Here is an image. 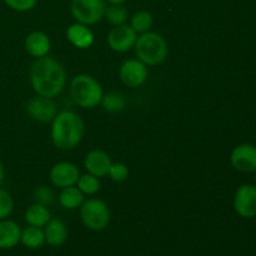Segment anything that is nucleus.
Returning <instances> with one entry per match:
<instances>
[{
  "mask_svg": "<svg viewBox=\"0 0 256 256\" xmlns=\"http://www.w3.org/2000/svg\"><path fill=\"white\" fill-rule=\"evenodd\" d=\"M30 84L36 95L45 98L58 96L66 85V72L64 66L52 56L38 58L29 72Z\"/></svg>",
  "mask_w": 256,
  "mask_h": 256,
  "instance_id": "obj_1",
  "label": "nucleus"
},
{
  "mask_svg": "<svg viewBox=\"0 0 256 256\" xmlns=\"http://www.w3.org/2000/svg\"><path fill=\"white\" fill-rule=\"evenodd\" d=\"M52 124V144L60 150H72L80 144L85 132L82 118L74 112H58Z\"/></svg>",
  "mask_w": 256,
  "mask_h": 256,
  "instance_id": "obj_2",
  "label": "nucleus"
},
{
  "mask_svg": "<svg viewBox=\"0 0 256 256\" xmlns=\"http://www.w3.org/2000/svg\"><path fill=\"white\" fill-rule=\"evenodd\" d=\"M134 49L138 59L146 66L162 64L166 59L169 52L166 40L160 34L152 32L140 34L135 42Z\"/></svg>",
  "mask_w": 256,
  "mask_h": 256,
  "instance_id": "obj_3",
  "label": "nucleus"
},
{
  "mask_svg": "<svg viewBox=\"0 0 256 256\" xmlns=\"http://www.w3.org/2000/svg\"><path fill=\"white\" fill-rule=\"evenodd\" d=\"M70 95L75 104L79 106L92 109L102 102L104 92L95 78L88 74H80L70 82Z\"/></svg>",
  "mask_w": 256,
  "mask_h": 256,
  "instance_id": "obj_4",
  "label": "nucleus"
},
{
  "mask_svg": "<svg viewBox=\"0 0 256 256\" xmlns=\"http://www.w3.org/2000/svg\"><path fill=\"white\" fill-rule=\"evenodd\" d=\"M80 218L85 226L92 232H102L110 222V210L100 199H88L80 206Z\"/></svg>",
  "mask_w": 256,
  "mask_h": 256,
  "instance_id": "obj_5",
  "label": "nucleus"
},
{
  "mask_svg": "<svg viewBox=\"0 0 256 256\" xmlns=\"http://www.w3.org/2000/svg\"><path fill=\"white\" fill-rule=\"evenodd\" d=\"M70 10L76 22L92 25L104 18L106 2L105 0H72Z\"/></svg>",
  "mask_w": 256,
  "mask_h": 256,
  "instance_id": "obj_6",
  "label": "nucleus"
},
{
  "mask_svg": "<svg viewBox=\"0 0 256 256\" xmlns=\"http://www.w3.org/2000/svg\"><path fill=\"white\" fill-rule=\"evenodd\" d=\"M234 210L239 216L252 219L256 216V185L242 184L234 195Z\"/></svg>",
  "mask_w": 256,
  "mask_h": 256,
  "instance_id": "obj_7",
  "label": "nucleus"
},
{
  "mask_svg": "<svg viewBox=\"0 0 256 256\" xmlns=\"http://www.w3.org/2000/svg\"><path fill=\"white\" fill-rule=\"evenodd\" d=\"M25 109L32 120L39 122H52L58 114L56 104L52 102V99L40 95L28 100Z\"/></svg>",
  "mask_w": 256,
  "mask_h": 256,
  "instance_id": "obj_8",
  "label": "nucleus"
},
{
  "mask_svg": "<svg viewBox=\"0 0 256 256\" xmlns=\"http://www.w3.org/2000/svg\"><path fill=\"white\" fill-rule=\"evenodd\" d=\"M119 76L126 86H142L148 79V68L139 59H128L120 66Z\"/></svg>",
  "mask_w": 256,
  "mask_h": 256,
  "instance_id": "obj_9",
  "label": "nucleus"
},
{
  "mask_svg": "<svg viewBox=\"0 0 256 256\" xmlns=\"http://www.w3.org/2000/svg\"><path fill=\"white\" fill-rule=\"evenodd\" d=\"M138 36L130 25L122 24L115 26L108 35V44L110 49L116 52H126L134 48Z\"/></svg>",
  "mask_w": 256,
  "mask_h": 256,
  "instance_id": "obj_10",
  "label": "nucleus"
},
{
  "mask_svg": "<svg viewBox=\"0 0 256 256\" xmlns=\"http://www.w3.org/2000/svg\"><path fill=\"white\" fill-rule=\"evenodd\" d=\"M232 168L240 172H256V145L240 144L232 149L230 155Z\"/></svg>",
  "mask_w": 256,
  "mask_h": 256,
  "instance_id": "obj_11",
  "label": "nucleus"
},
{
  "mask_svg": "<svg viewBox=\"0 0 256 256\" xmlns=\"http://www.w3.org/2000/svg\"><path fill=\"white\" fill-rule=\"evenodd\" d=\"M79 178L80 172L78 166L69 162H58L50 170V180L52 185L62 189L75 185Z\"/></svg>",
  "mask_w": 256,
  "mask_h": 256,
  "instance_id": "obj_12",
  "label": "nucleus"
},
{
  "mask_svg": "<svg viewBox=\"0 0 256 256\" xmlns=\"http://www.w3.org/2000/svg\"><path fill=\"white\" fill-rule=\"evenodd\" d=\"M112 159L104 150L94 149L86 154L84 159V166L88 172L96 178H104L108 175L112 165Z\"/></svg>",
  "mask_w": 256,
  "mask_h": 256,
  "instance_id": "obj_13",
  "label": "nucleus"
},
{
  "mask_svg": "<svg viewBox=\"0 0 256 256\" xmlns=\"http://www.w3.org/2000/svg\"><path fill=\"white\" fill-rule=\"evenodd\" d=\"M66 38L78 49H88L94 44V34L88 25L74 22L66 30Z\"/></svg>",
  "mask_w": 256,
  "mask_h": 256,
  "instance_id": "obj_14",
  "label": "nucleus"
},
{
  "mask_svg": "<svg viewBox=\"0 0 256 256\" xmlns=\"http://www.w3.org/2000/svg\"><path fill=\"white\" fill-rule=\"evenodd\" d=\"M25 50L34 58L46 56L50 50V39L45 32H32L25 38Z\"/></svg>",
  "mask_w": 256,
  "mask_h": 256,
  "instance_id": "obj_15",
  "label": "nucleus"
},
{
  "mask_svg": "<svg viewBox=\"0 0 256 256\" xmlns=\"http://www.w3.org/2000/svg\"><path fill=\"white\" fill-rule=\"evenodd\" d=\"M22 229L15 222L9 219L0 220V249H12L20 242Z\"/></svg>",
  "mask_w": 256,
  "mask_h": 256,
  "instance_id": "obj_16",
  "label": "nucleus"
},
{
  "mask_svg": "<svg viewBox=\"0 0 256 256\" xmlns=\"http://www.w3.org/2000/svg\"><path fill=\"white\" fill-rule=\"evenodd\" d=\"M45 242L50 246H62L68 239V228L60 219H50L44 226Z\"/></svg>",
  "mask_w": 256,
  "mask_h": 256,
  "instance_id": "obj_17",
  "label": "nucleus"
},
{
  "mask_svg": "<svg viewBox=\"0 0 256 256\" xmlns=\"http://www.w3.org/2000/svg\"><path fill=\"white\" fill-rule=\"evenodd\" d=\"M50 219H52V215H50L49 209L45 205L38 204V202L28 208L25 212V220L28 224L32 226L44 228Z\"/></svg>",
  "mask_w": 256,
  "mask_h": 256,
  "instance_id": "obj_18",
  "label": "nucleus"
},
{
  "mask_svg": "<svg viewBox=\"0 0 256 256\" xmlns=\"http://www.w3.org/2000/svg\"><path fill=\"white\" fill-rule=\"evenodd\" d=\"M20 242L24 246L29 248V249H40L42 245L45 244V234L42 228L32 226L29 225L22 230V236H20Z\"/></svg>",
  "mask_w": 256,
  "mask_h": 256,
  "instance_id": "obj_19",
  "label": "nucleus"
},
{
  "mask_svg": "<svg viewBox=\"0 0 256 256\" xmlns=\"http://www.w3.org/2000/svg\"><path fill=\"white\" fill-rule=\"evenodd\" d=\"M59 202L64 209L75 210L84 202V194L75 185L64 188L59 194Z\"/></svg>",
  "mask_w": 256,
  "mask_h": 256,
  "instance_id": "obj_20",
  "label": "nucleus"
},
{
  "mask_svg": "<svg viewBox=\"0 0 256 256\" xmlns=\"http://www.w3.org/2000/svg\"><path fill=\"white\" fill-rule=\"evenodd\" d=\"M100 104L102 105L105 112H120L126 106V99L124 95L119 92H110L102 95Z\"/></svg>",
  "mask_w": 256,
  "mask_h": 256,
  "instance_id": "obj_21",
  "label": "nucleus"
},
{
  "mask_svg": "<svg viewBox=\"0 0 256 256\" xmlns=\"http://www.w3.org/2000/svg\"><path fill=\"white\" fill-rule=\"evenodd\" d=\"M154 24V18L146 10H140L136 12L132 16L130 20V26L135 30V32H139V34H144V32H150V29L152 28Z\"/></svg>",
  "mask_w": 256,
  "mask_h": 256,
  "instance_id": "obj_22",
  "label": "nucleus"
},
{
  "mask_svg": "<svg viewBox=\"0 0 256 256\" xmlns=\"http://www.w3.org/2000/svg\"><path fill=\"white\" fill-rule=\"evenodd\" d=\"M104 18H106L110 24L118 26V25H122L126 22L128 18H129V12L122 4H110L109 6H106Z\"/></svg>",
  "mask_w": 256,
  "mask_h": 256,
  "instance_id": "obj_23",
  "label": "nucleus"
},
{
  "mask_svg": "<svg viewBox=\"0 0 256 256\" xmlns=\"http://www.w3.org/2000/svg\"><path fill=\"white\" fill-rule=\"evenodd\" d=\"M78 189L84 195H94L100 190V180L99 178L94 176L92 174L82 175L78 180Z\"/></svg>",
  "mask_w": 256,
  "mask_h": 256,
  "instance_id": "obj_24",
  "label": "nucleus"
},
{
  "mask_svg": "<svg viewBox=\"0 0 256 256\" xmlns=\"http://www.w3.org/2000/svg\"><path fill=\"white\" fill-rule=\"evenodd\" d=\"M108 175L114 182H124L129 176V169L124 162H112Z\"/></svg>",
  "mask_w": 256,
  "mask_h": 256,
  "instance_id": "obj_25",
  "label": "nucleus"
},
{
  "mask_svg": "<svg viewBox=\"0 0 256 256\" xmlns=\"http://www.w3.org/2000/svg\"><path fill=\"white\" fill-rule=\"evenodd\" d=\"M14 209V200L10 192L0 188V220L8 219Z\"/></svg>",
  "mask_w": 256,
  "mask_h": 256,
  "instance_id": "obj_26",
  "label": "nucleus"
},
{
  "mask_svg": "<svg viewBox=\"0 0 256 256\" xmlns=\"http://www.w3.org/2000/svg\"><path fill=\"white\" fill-rule=\"evenodd\" d=\"M5 5L12 10L19 12H25L35 8L38 0H4Z\"/></svg>",
  "mask_w": 256,
  "mask_h": 256,
  "instance_id": "obj_27",
  "label": "nucleus"
},
{
  "mask_svg": "<svg viewBox=\"0 0 256 256\" xmlns=\"http://www.w3.org/2000/svg\"><path fill=\"white\" fill-rule=\"evenodd\" d=\"M52 189H49L48 186H39L38 189H35L34 192V199L38 204H42V205H49L52 202Z\"/></svg>",
  "mask_w": 256,
  "mask_h": 256,
  "instance_id": "obj_28",
  "label": "nucleus"
},
{
  "mask_svg": "<svg viewBox=\"0 0 256 256\" xmlns=\"http://www.w3.org/2000/svg\"><path fill=\"white\" fill-rule=\"evenodd\" d=\"M4 178H5L4 164H2V160H0V186H2V182H4Z\"/></svg>",
  "mask_w": 256,
  "mask_h": 256,
  "instance_id": "obj_29",
  "label": "nucleus"
},
{
  "mask_svg": "<svg viewBox=\"0 0 256 256\" xmlns=\"http://www.w3.org/2000/svg\"><path fill=\"white\" fill-rule=\"evenodd\" d=\"M105 2H108L109 4H124L128 0H105Z\"/></svg>",
  "mask_w": 256,
  "mask_h": 256,
  "instance_id": "obj_30",
  "label": "nucleus"
},
{
  "mask_svg": "<svg viewBox=\"0 0 256 256\" xmlns=\"http://www.w3.org/2000/svg\"><path fill=\"white\" fill-rule=\"evenodd\" d=\"M255 180H256V175H255Z\"/></svg>",
  "mask_w": 256,
  "mask_h": 256,
  "instance_id": "obj_31",
  "label": "nucleus"
}]
</instances>
